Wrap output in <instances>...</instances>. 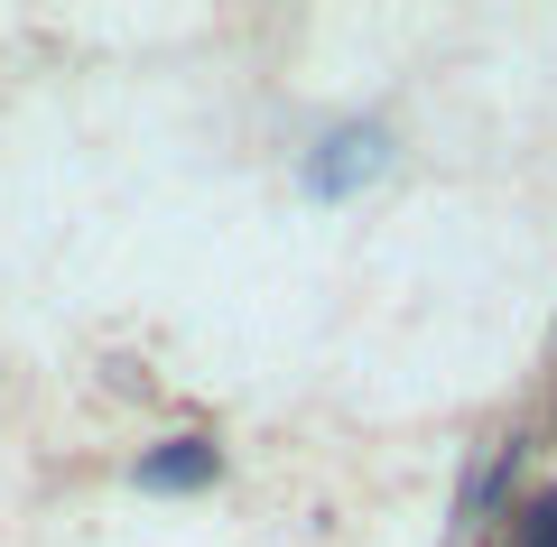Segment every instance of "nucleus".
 <instances>
[{
    "label": "nucleus",
    "mask_w": 557,
    "mask_h": 547,
    "mask_svg": "<svg viewBox=\"0 0 557 547\" xmlns=\"http://www.w3.org/2000/svg\"><path fill=\"white\" fill-rule=\"evenodd\" d=\"M381 167H391V130H381V121H344V130H325L317 149H307V196H354Z\"/></svg>",
    "instance_id": "f257e3e1"
},
{
    "label": "nucleus",
    "mask_w": 557,
    "mask_h": 547,
    "mask_svg": "<svg viewBox=\"0 0 557 547\" xmlns=\"http://www.w3.org/2000/svg\"><path fill=\"white\" fill-rule=\"evenodd\" d=\"M205 483H223V446L214 436H159V446L139 455V492H205Z\"/></svg>",
    "instance_id": "f03ea898"
},
{
    "label": "nucleus",
    "mask_w": 557,
    "mask_h": 547,
    "mask_svg": "<svg viewBox=\"0 0 557 547\" xmlns=\"http://www.w3.org/2000/svg\"><path fill=\"white\" fill-rule=\"evenodd\" d=\"M511 547H557V483L520 492V510H511Z\"/></svg>",
    "instance_id": "7ed1b4c3"
}]
</instances>
